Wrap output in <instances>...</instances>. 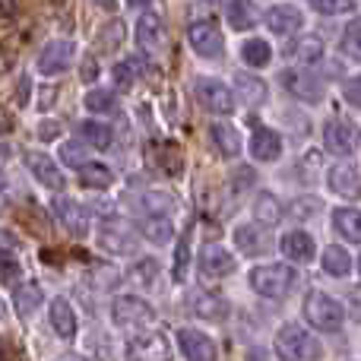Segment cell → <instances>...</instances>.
<instances>
[{
	"label": "cell",
	"mask_w": 361,
	"mask_h": 361,
	"mask_svg": "<svg viewBox=\"0 0 361 361\" xmlns=\"http://www.w3.org/2000/svg\"><path fill=\"white\" fill-rule=\"evenodd\" d=\"M276 352H279V358H286V361H317L324 355L317 339L295 324H288L279 330V336H276Z\"/></svg>",
	"instance_id": "6da1fadb"
},
{
	"label": "cell",
	"mask_w": 361,
	"mask_h": 361,
	"mask_svg": "<svg viewBox=\"0 0 361 361\" xmlns=\"http://www.w3.org/2000/svg\"><path fill=\"white\" fill-rule=\"evenodd\" d=\"M295 279H298V273L292 267H286V263H269V267L250 269V286L263 298H286L295 288Z\"/></svg>",
	"instance_id": "7a4b0ae2"
},
{
	"label": "cell",
	"mask_w": 361,
	"mask_h": 361,
	"mask_svg": "<svg viewBox=\"0 0 361 361\" xmlns=\"http://www.w3.org/2000/svg\"><path fill=\"white\" fill-rule=\"evenodd\" d=\"M343 305L339 301H333L326 292H311L305 301V320L311 326H317V330L324 333H336L339 326H343Z\"/></svg>",
	"instance_id": "3957f363"
},
{
	"label": "cell",
	"mask_w": 361,
	"mask_h": 361,
	"mask_svg": "<svg viewBox=\"0 0 361 361\" xmlns=\"http://www.w3.org/2000/svg\"><path fill=\"white\" fill-rule=\"evenodd\" d=\"M152 317H156V311L137 295H118L111 301V320L118 326H143L152 324Z\"/></svg>",
	"instance_id": "277c9868"
},
{
	"label": "cell",
	"mask_w": 361,
	"mask_h": 361,
	"mask_svg": "<svg viewBox=\"0 0 361 361\" xmlns=\"http://www.w3.org/2000/svg\"><path fill=\"white\" fill-rule=\"evenodd\" d=\"M193 92H197L200 105L212 114H231L235 111V95L228 86H222L219 80H197L193 82Z\"/></svg>",
	"instance_id": "5b68a950"
},
{
	"label": "cell",
	"mask_w": 361,
	"mask_h": 361,
	"mask_svg": "<svg viewBox=\"0 0 361 361\" xmlns=\"http://www.w3.org/2000/svg\"><path fill=\"white\" fill-rule=\"evenodd\" d=\"M324 143H326V149H330L333 156H352V152L358 149V143H361V133H358V127L352 124V121L336 118V121L326 124Z\"/></svg>",
	"instance_id": "8992f818"
},
{
	"label": "cell",
	"mask_w": 361,
	"mask_h": 361,
	"mask_svg": "<svg viewBox=\"0 0 361 361\" xmlns=\"http://www.w3.org/2000/svg\"><path fill=\"white\" fill-rule=\"evenodd\" d=\"M187 38H190V48L197 51L200 57H219L222 54V32H219L216 19H197V23H190Z\"/></svg>",
	"instance_id": "52a82bcc"
},
{
	"label": "cell",
	"mask_w": 361,
	"mask_h": 361,
	"mask_svg": "<svg viewBox=\"0 0 361 361\" xmlns=\"http://www.w3.org/2000/svg\"><path fill=\"white\" fill-rule=\"evenodd\" d=\"M73 57H76V44L73 42H67V38L48 42L42 48V54H38V73H44V76L63 73V70L73 63Z\"/></svg>",
	"instance_id": "ba28073f"
},
{
	"label": "cell",
	"mask_w": 361,
	"mask_h": 361,
	"mask_svg": "<svg viewBox=\"0 0 361 361\" xmlns=\"http://www.w3.org/2000/svg\"><path fill=\"white\" fill-rule=\"evenodd\" d=\"M127 361H169V339L162 333H146L127 343Z\"/></svg>",
	"instance_id": "9c48e42d"
},
{
	"label": "cell",
	"mask_w": 361,
	"mask_h": 361,
	"mask_svg": "<svg viewBox=\"0 0 361 361\" xmlns=\"http://www.w3.org/2000/svg\"><path fill=\"white\" fill-rule=\"evenodd\" d=\"M54 216H57V222L70 231V235H76V238H86L89 235V225H92V222H89V212L82 209L76 200L57 197L54 200Z\"/></svg>",
	"instance_id": "30bf717a"
},
{
	"label": "cell",
	"mask_w": 361,
	"mask_h": 361,
	"mask_svg": "<svg viewBox=\"0 0 361 361\" xmlns=\"http://www.w3.org/2000/svg\"><path fill=\"white\" fill-rule=\"evenodd\" d=\"M25 169L32 171V178H35L38 184L48 187V190H63V184H67V178L61 175L57 162L51 156H44V152H25Z\"/></svg>",
	"instance_id": "8fae6325"
},
{
	"label": "cell",
	"mask_w": 361,
	"mask_h": 361,
	"mask_svg": "<svg viewBox=\"0 0 361 361\" xmlns=\"http://www.w3.org/2000/svg\"><path fill=\"white\" fill-rule=\"evenodd\" d=\"M165 42H169V29H165V23L156 16V13H143L137 23V44L143 51H149V54H156V51L165 48Z\"/></svg>",
	"instance_id": "7c38bea8"
},
{
	"label": "cell",
	"mask_w": 361,
	"mask_h": 361,
	"mask_svg": "<svg viewBox=\"0 0 361 361\" xmlns=\"http://www.w3.org/2000/svg\"><path fill=\"white\" fill-rule=\"evenodd\" d=\"M282 82H286V89L298 102L317 105V102L324 99V86H320V80L317 76H311V73H295V70H286V73H282Z\"/></svg>",
	"instance_id": "4fadbf2b"
},
{
	"label": "cell",
	"mask_w": 361,
	"mask_h": 361,
	"mask_svg": "<svg viewBox=\"0 0 361 361\" xmlns=\"http://www.w3.org/2000/svg\"><path fill=\"white\" fill-rule=\"evenodd\" d=\"M180 352L187 361H216V343L200 330H180L178 333Z\"/></svg>",
	"instance_id": "5bb4252c"
},
{
	"label": "cell",
	"mask_w": 361,
	"mask_h": 361,
	"mask_svg": "<svg viewBox=\"0 0 361 361\" xmlns=\"http://www.w3.org/2000/svg\"><path fill=\"white\" fill-rule=\"evenodd\" d=\"M235 244L244 250L247 257H257V254H267L269 244H273V231L263 228V225H241L235 231Z\"/></svg>",
	"instance_id": "9a60e30c"
},
{
	"label": "cell",
	"mask_w": 361,
	"mask_h": 361,
	"mask_svg": "<svg viewBox=\"0 0 361 361\" xmlns=\"http://www.w3.org/2000/svg\"><path fill=\"white\" fill-rule=\"evenodd\" d=\"M99 244L105 250H111V254H118V257H130L133 250H137V235H130V231L121 228L118 222H111V225H105V228H102Z\"/></svg>",
	"instance_id": "2e32d148"
},
{
	"label": "cell",
	"mask_w": 361,
	"mask_h": 361,
	"mask_svg": "<svg viewBox=\"0 0 361 361\" xmlns=\"http://www.w3.org/2000/svg\"><path fill=\"white\" fill-rule=\"evenodd\" d=\"M190 314L200 320H225L228 317V305H225L222 298H216V295L209 292H193L190 295Z\"/></svg>",
	"instance_id": "e0dca14e"
},
{
	"label": "cell",
	"mask_w": 361,
	"mask_h": 361,
	"mask_svg": "<svg viewBox=\"0 0 361 361\" xmlns=\"http://www.w3.org/2000/svg\"><path fill=\"white\" fill-rule=\"evenodd\" d=\"M200 269H203L206 276H231L235 273V257H231L228 250L209 244V247H203V254H200Z\"/></svg>",
	"instance_id": "ac0fdd59"
},
{
	"label": "cell",
	"mask_w": 361,
	"mask_h": 361,
	"mask_svg": "<svg viewBox=\"0 0 361 361\" xmlns=\"http://www.w3.org/2000/svg\"><path fill=\"white\" fill-rule=\"evenodd\" d=\"M250 156L257 159V162H276V159L282 156V140L279 133L273 130H257L254 137H250Z\"/></svg>",
	"instance_id": "d6986e66"
},
{
	"label": "cell",
	"mask_w": 361,
	"mask_h": 361,
	"mask_svg": "<svg viewBox=\"0 0 361 361\" xmlns=\"http://www.w3.org/2000/svg\"><path fill=\"white\" fill-rule=\"evenodd\" d=\"M44 301V292L38 282H23V286H16V292H13V307H16L19 317H32V314L42 307Z\"/></svg>",
	"instance_id": "ffe728a7"
},
{
	"label": "cell",
	"mask_w": 361,
	"mask_h": 361,
	"mask_svg": "<svg viewBox=\"0 0 361 361\" xmlns=\"http://www.w3.org/2000/svg\"><path fill=\"white\" fill-rule=\"evenodd\" d=\"M267 25L276 32V35H292V32L301 29V13L295 6H269L267 10Z\"/></svg>",
	"instance_id": "44dd1931"
},
{
	"label": "cell",
	"mask_w": 361,
	"mask_h": 361,
	"mask_svg": "<svg viewBox=\"0 0 361 361\" xmlns=\"http://www.w3.org/2000/svg\"><path fill=\"white\" fill-rule=\"evenodd\" d=\"M51 326L61 339H73L76 336V314L70 307L67 298H54L51 301Z\"/></svg>",
	"instance_id": "7402d4cb"
},
{
	"label": "cell",
	"mask_w": 361,
	"mask_h": 361,
	"mask_svg": "<svg viewBox=\"0 0 361 361\" xmlns=\"http://www.w3.org/2000/svg\"><path fill=\"white\" fill-rule=\"evenodd\" d=\"M330 187L339 197L355 200V197H361V175L352 165H336V169L330 171Z\"/></svg>",
	"instance_id": "603a6c76"
},
{
	"label": "cell",
	"mask_w": 361,
	"mask_h": 361,
	"mask_svg": "<svg viewBox=\"0 0 361 361\" xmlns=\"http://www.w3.org/2000/svg\"><path fill=\"white\" fill-rule=\"evenodd\" d=\"M314 241H311V235H305V231H288L286 238H282V254L288 257V260H295V263H307V260H314Z\"/></svg>",
	"instance_id": "cb8c5ba5"
},
{
	"label": "cell",
	"mask_w": 361,
	"mask_h": 361,
	"mask_svg": "<svg viewBox=\"0 0 361 361\" xmlns=\"http://www.w3.org/2000/svg\"><path fill=\"white\" fill-rule=\"evenodd\" d=\"M333 225L336 231L352 244H361V209H352V206H343V209L333 212Z\"/></svg>",
	"instance_id": "d4e9b609"
},
{
	"label": "cell",
	"mask_w": 361,
	"mask_h": 361,
	"mask_svg": "<svg viewBox=\"0 0 361 361\" xmlns=\"http://www.w3.org/2000/svg\"><path fill=\"white\" fill-rule=\"evenodd\" d=\"M209 137H212V143H216V152L222 159H235L238 149H241V140H238V133L231 130L228 124H212L209 127Z\"/></svg>",
	"instance_id": "484cf974"
},
{
	"label": "cell",
	"mask_w": 361,
	"mask_h": 361,
	"mask_svg": "<svg viewBox=\"0 0 361 361\" xmlns=\"http://www.w3.org/2000/svg\"><path fill=\"white\" fill-rule=\"evenodd\" d=\"M254 212H257V225H263V228L269 225V231H273V225L282 219V206L273 193H260L254 203Z\"/></svg>",
	"instance_id": "4316f807"
},
{
	"label": "cell",
	"mask_w": 361,
	"mask_h": 361,
	"mask_svg": "<svg viewBox=\"0 0 361 361\" xmlns=\"http://www.w3.org/2000/svg\"><path fill=\"white\" fill-rule=\"evenodd\" d=\"M111 169L108 165H102V162H86L80 169V184L82 187H95V190H105V187H111Z\"/></svg>",
	"instance_id": "83f0119b"
},
{
	"label": "cell",
	"mask_w": 361,
	"mask_h": 361,
	"mask_svg": "<svg viewBox=\"0 0 361 361\" xmlns=\"http://www.w3.org/2000/svg\"><path fill=\"white\" fill-rule=\"evenodd\" d=\"M80 137L86 140L92 149H108V146H111V140H114V133H111V127H108V124H99V121H82V124H80Z\"/></svg>",
	"instance_id": "f1b7e54d"
},
{
	"label": "cell",
	"mask_w": 361,
	"mask_h": 361,
	"mask_svg": "<svg viewBox=\"0 0 361 361\" xmlns=\"http://www.w3.org/2000/svg\"><path fill=\"white\" fill-rule=\"evenodd\" d=\"M292 57H295V61H301V63L324 61V42H320V38H314V35L298 38V42L292 44Z\"/></svg>",
	"instance_id": "f546056e"
},
{
	"label": "cell",
	"mask_w": 361,
	"mask_h": 361,
	"mask_svg": "<svg viewBox=\"0 0 361 361\" xmlns=\"http://www.w3.org/2000/svg\"><path fill=\"white\" fill-rule=\"evenodd\" d=\"M140 228H143V235L149 238V241H156V244H169L171 235H175V228H171L169 216H146Z\"/></svg>",
	"instance_id": "4dcf8cb0"
},
{
	"label": "cell",
	"mask_w": 361,
	"mask_h": 361,
	"mask_svg": "<svg viewBox=\"0 0 361 361\" xmlns=\"http://www.w3.org/2000/svg\"><path fill=\"white\" fill-rule=\"evenodd\" d=\"M324 269L330 276H349V269H352V260H349V250H343V247H326L324 250Z\"/></svg>",
	"instance_id": "1f68e13d"
},
{
	"label": "cell",
	"mask_w": 361,
	"mask_h": 361,
	"mask_svg": "<svg viewBox=\"0 0 361 361\" xmlns=\"http://www.w3.org/2000/svg\"><path fill=\"white\" fill-rule=\"evenodd\" d=\"M241 57H244V63H250V67H263V63H269L273 51H269V44L263 42V38H250V42H244Z\"/></svg>",
	"instance_id": "d6a6232c"
},
{
	"label": "cell",
	"mask_w": 361,
	"mask_h": 361,
	"mask_svg": "<svg viewBox=\"0 0 361 361\" xmlns=\"http://www.w3.org/2000/svg\"><path fill=\"white\" fill-rule=\"evenodd\" d=\"M238 89H241V95L250 102V105H260V102L267 99V86H263L260 80H254V76H247V73L238 76Z\"/></svg>",
	"instance_id": "836d02e7"
},
{
	"label": "cell",
	"mask_w": 361,
	"mask_h": 361,
	"mask_svg": "<svg viewBox=\"0 0 361 361\" xmlns=\"http://www.w3.org/2000/svg\"><path fill=\"white\" fill-rule=\"evenodd\" d=\"M343 54L361 61V19H355V23L345 25V32H343Z\"/></svg>",
	"instance_id": "e575fe53"
},
{
	"label": "cell",
	"mask_w": 361,
	"mask_h": 361,
	"mask_svg": "<svg viewBox=\"0 0 361 361\" xmlns=\"http://www.w3.org/2000/svg\"><path fill=\"white\" fill-rule=\"evenodd\" d=\"M225 13H228V23L235 29H250L254 25V6L250 4H228Z\"/></svg>",
	"instance_id": "d590c367"
},
{
	"label": "cell",
	"mask_w": 361,
	"mask_h": 361,
	"mask_svg": "<svg viewBox=\"0 0 361 361\" xmlns=\"http://www.w3.org/2000/svg\"><path fill=\"white\" fill-rule=\"evenodd\" d=\"M82 102H86L89 111H102V114H105V111H114V95L108 92V89H92V92H89Z\"/></svg>",
	"instance_id": "8d00e7d4"
},
{
	"label": "cell",
	"mask_w": 361,
	"mask_h": 361,
	"mask_svg": "<svg viewBox=\"0 0 361 361\" xmlns=\"http://www.w3.org/2000/svg\"><path fill=\"white\" fill-rule=\"evenodd\" d=\"M146 209V216H169L171 209V197H165V193H146L143 203H140Z\"/></svg>",
	"instance_id": "74e56055"
},
{
	"label": "cell",
	"mask_w": 361,
	"mask_h": 361,
	"mask_svg": "<svg viewBox=\"0 0 361 361\" xmlns=\"http://www.w3.org/2000/svg\"><path fill=\"white\" fill-rule=\"evenodd\" d=\"M156 273H159V263L156 260H143V263H137V267L130 269V279L137 282V286H152V282H156Z\"/></svg>",
	"instance_id": "f35d334b"
},
{
	"label": "cell",
	"mask_w": 361,
	"mask_h": 361,
	"mask_svg": "<svg viewBox=\"0 0 361 361\" xmlns=\"http://www.w3.org/2000/svg\"><path fill=\"white\" fill-rule=\"evenodd\" d=\"M19 276V260L10 254V250H0V286H10Z\"/></svg>",
	"instance_id": "ab89813d"
},
{
	"label": "cell",
	"mask_w": 361,
	"mask_h": 361,
	"mask_svg": "<svg viewBox=\"0 0 361 361\" xmlns=\"http://www.w3.org/2000/svg\"><path fill=\"white\" fill-rule=\"evenodd\" d=\"M61 159H63V165H70V169H82V165L89 162L86 149H82L80 143H63L61 146Z\"/></svg>",
	"instance_id": "60d3db41"
},
{
	"label": "cell",
	"mask_w": 361,
	"mask_h": 361,
	"mask_svg": "<svg viewBox=\"0 0 361 361\" xmlns=\"http://www.w3.org/2000/svg\"><path fill=\"white\" fill-rule=\"evenodd\" d=\"M114 86L121 89V92H127V89L133 86V63L130 61H124V63H114Z\"/></svg>",
	"instance_id": "b9f144b4"
},
{
	"label": "cell",
	"mask_w": 361,
	"mask_h": 361,
	"mask_svg": "<svg viewBox=\"0 0 361 361\" xmlns=\"http://www.w3.org/2000/svg\"><path fill=\"white\" fill-rule=\"evenodd\" d=\"M317 209H320V200H314V197H301L298 203H292V216L295 219H307V216H314Z\"/></svg>",
	"instance_id": "7bdbcfd3"
},
{
	"label": "cell",
	"mask_w": 361,
	"mask_h": 361,
	"mask_svg": "<svg viewBox=\"0 0 361 361\" xmlns=\"http://www.w3.org/2000/svg\"><path fill=\"white\" fill-rule=\"evenodd\" d=\"M343 99L349 102V105L361 108V76H355V80L345 82V86H343Z\"/></svg>",
	"instance_id": "ee69618b"
},
{
	"label": "cell",
	"mask_w": 361,
	"mask_h": 361,
	"mask_svg": "<svg viewBox=\"0 0 361 361\" xmlns=\"http://www.w3.org/2000/svg\"><path fill=\"white\" fill-rule=\"evenodd\" d=\"M345 311H349L355 320H361V286L349 288V295H345Z\"/></svg>",
	"instance_id": "f6af8a7d"
},
{
	"label": "cell",
	"mask_w": 361,
	"mask_h": 361,
	"mask_svg": "<svg viewBox=\"0 0 361 361\" xmlns=\"http://www.w3.org/2000/svg\"><path fill=\"white\" fill-rule=\"evenodd\" d=\"M184 263H187V235H180V241H178V267H175V279H184Z\"/></svg>",
	"instance_id": "bcb514c9"
},
{
	"label": "cell",
	"mask_w": 361,
	"mask_h": 361,
	"mask_svg": "<svg viewBox=\"0 0 361 361\" xmlns=\"http://www.w3.org/2000/svg\"><path fill=\"white\" fill-rule=\"evenodd\" d=\"M314 10L317 13H352L355 4H314Z\"/></svg>",
	"instance_id": "7dc6e473"
},
{
	"label": "cell",
	"mask_w": 361,
	"mask_h": 361,
	"mask_svg": "<svg viewBox=\"0 0 361 361\" xmlns=\"http://www.w3.org/2000/svg\"><path fill=\"white\" fill-rule=\"evenodd\" d=\"M57 133H61V127H57L54 121H44V127H38V137L42 140H54Z\"/></svg>",
	"instance_id": "c3c4849f"
},
{
	"label": "cell",
	"mask_w": 361,
	"mask_h": 361,
	"mask_svg": "<svg viewBox=\"0 0 361 361\" xmlns=\"http://www.w3.org/2000/svg\"><path fill=\"white\" fill-rule=\"evenodd\" d=\"M80 76H82V80H86V82H92L95 76H99V63H95L92 57H89V61L82 63V73H80Z\"/></svg>",
	"instance_id": "681fc988"
},
{
	"label": "cell",
	"mask_w": 361,
	"mask_h": 361,
	"mask_svg": "<svg viewBox=\"0 0 361 361\" xmlns=\"http://www.w3.org/2000/svg\"><path fill=\"white\" fill-rule=\"evenodd\" d=\"M54 361H86L82 355H61V358H54Z\"/></svg>",
	"instance_id": "f907efd6"
},
{
	"label": "cell",
	"mask_w": 361,
	"mask_h": 361,
	"mask_svg": "<svg viewBox=\"0 0 361 361\" xmlns=\"http://www.w3.org/2000/svg\"><path fill=\"white\" fill-rule=\"evenodd\" d=\"M4 187H6V178H4V175H0V190H4Z\"/></svg>",
	"instance_id": "816d5d0a"
},
{
	"label": "cell",
	"mask_w": 361,
	"mask_h": 361,
	"mask_svg": "<svg viewBox=\"0 0 361 361\" xmlns=\"http://www.w3.org/2000/svg\"><path fill=\"white\" fill-rule=\"evenodd\" d=\"M4 314H6V307H4V301H0V317H4Z\"/></svg>",
	"instance_id": "f5cc1de1"
},
{
	"label": "cell",
	"mask_w": 361,
	"mask_h": 361,
	"mask_svg": "<svg viewBox=\"0 0 361 361\" xmlns=\"http://www.w3.org/2000/svg\"><path fill=\"white\" fill-rule=\"evenodd\" d=\"M358 267H361V263H358Z\"/></svg>",
	"instance_id": "db71d44e"
}]
</instances>
